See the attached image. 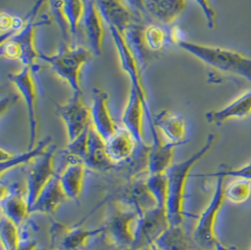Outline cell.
I'll list each match as a JSON object with an SVG mask.
<instances>
[{
    "label": "cell",
    "instance_id": "obj_1",
    "mask_svg": "<svg viewBox=\"0 0 251 250\" xmlns=\"http://www.w3.org/2000/svg\"><path fill=\"white\" fill-rule=\"evenodd\" d=\"M218 136L210 134L206 138L203 146L192 154L189 158L173 164L167 171L169 192L166 211L171 226L183 225L186 216V198L188 182L196 165L205 157L217 143Z\"/></svg>",
    "mask_w": 251,
    "mask_h": 250
},
{
    "label": "cell",
    "instance_id": "obj_2",
    "mask_svg": "<svg viewBox=\"0 0 251 250\" xmlns=\"http://www.w3.org/2000/svg\"><path fill=\"white\" fill-rule=\"evenodd\" d=\"M142 213L135 205L120 200L109 202L107 216L103 222V233L106 242L123 250L133 249Z\"/></svg>",
    "mask_w": 251,
    "mask_h": 250
},
{
    "label": "cell",
    "instance_id": "obj_3",
    "mask_svg": "<svg viewBox=\"0 0 251 250\" xmlns=\"http://www.w3.org/2000/svg\"><path fill=\"white\" fill-rule=\"evenodd\" d=\"M178 46L207 66L220 73L237 75L251 83V57L223 47L183 41Z\"/></svg>",
    "mask_w": 251,
    "mask_h": 250
},
{
    "label": "cell",
    "instance_id": "obj_4",
    "mask_svg": "<svg viewBox=\"0 0 251 250\" xmlns=\"http://www.w3.org/2000/svg\"><path fill=\"white\" fill-rule=\"evenodd\" d=\"M44 4H46V0H38L26 15L23 29L1 43V57L8 60H18L23 66L39 69L37 60L40 59L41 52L36 47V30L39 25L46 22L45 18H38Z\"/></svg>",
    "mask_w": 251,
    "mask_h": 250
},
{
    "label": "cell",
    "instance_id": "obj_5",
    "mask_svg": "<svg viewBox=\"0 0 251 250\" xmlns=\"http://www.w3.org/2000/svg\"><path fill=\"white\" fill-rule=\"evenodd\" d=\"M207 177L216 178L214 194L205 209L198 218L193 232L195 243L203 250H240L224 245L217 235V222L225 204L226 177L215 173L204 174Z\"/></svg>",
    "mask_w": 251,
    "mask_h": 250
},
{
    "label": "cell",
    "instance_id": "obj_6",
    "mask_svg": "<svg viewBox=\"0 0 251 250\" xmlns=\"http://www.w3.org/2000/svg\"><path fill=\"white\" fill-rule=\"evenodd\" d=\"M92 52L84 46L65 45L56 54L40 53V59L46 62L60 79L65 81L73 92L81 91V72L92 59Z\"/></svg>",
    "mask_w": 251,
    "mask_h": 250
},
{
    "label": "cell",
    "instance_id": "obj_7",
    "mask_svg": "<svg viewBox=\"0 0 251 250\" xmlns=\"http://www.w3.org/2000/svg\"><path fill=\"white\" fill-rule=\"evenodd\" d=\"M39 69L30 68L24 66L20 71L11 74L9 79L15 86L20 96L23 98L28 121L29 138L27 150H31L37 145V137L39 133V120H38V83L37 74Z\"/></svg>",
    "mask_w": 251,
    "mask_h": 250
},
{
    "label": "cell",
    "instance_id": "obj_8",
    "mask_svg": "<svg viewBox=\"0 0 251 250\" xmlns=\"http://www.w3.org/2000/svg\"><path fill=\"white\" fill-rule=\"evenodd\" d=\"M83 220L75 225H66L60 222H52L50 227V244L54 250H85L92 239L103 233V227L87 228Z\"/></svg>",
    "mask_w": 251,
    "mask_h": 250
},
{
    "label": "cell",
    "instance_id": "obj_9",
    "mask_svg": "<svg viewBox=\"0 0 251 250\" xmlns=\"http://www.w3.org/2000/svg\"><path fill=\"white\" fill-rule=\"evenodd\" d=\"M57 113L65 125L68 142L75 140L91 127V109L83 101L82 92H73L63 104H57Z\"/></svg>",
    "mask_w": 251,
    "mask_h": 250
},
{
    "label": "cell",
    "instance_id": "obj_10",
    "mask_svg": "<svg viewBox=\"0 0 251 250\" xmlns=\"http://www.w3.org/2000/svg\"><path fill=\"white\" fill-rule=\"evenodd\" d=\"M56 150L57 147L51 144L43 155L30 164L25 179V195L29 208H31L46 184L57 174L54 165Z\"/></svg>",
    "mask_w": 251,
    "mask_h": 250
},
{
    "label": "cell",
    "instance_id": "obj_11",
    "mask_svg": "<svg viewBox=\"0 0 251 250\" xmlns=\"http://www.w3.org/2000/svg\"><path fill=\"white\" fill-rule=\"evenodd\" d=\"M171 227L165 208L154 207L142 214L137 239L131 250L154 246L164 232Z\"/></svg>",
    "mask_w": 251,
    "mask_h": 250
},
{
    "label": "cell",
    "instance_id": "obj_12",
    "mask_svg": "<svg viewBox=\"0 0 251 250\" xmlns=\"http://www.w3.org/2000/svg\"><path fill=\"white\" fill-rule=\"evenodd\" d=\"M144 120H146L149 127L154 125L150 104L144 102L138 92L131 87L128 101L122 115V124L133 134L139 143H145L143 138Z\"/></svg>",
    "mask_w": 251,
    "mask_h": 250
},
{
    "label": "cell",
    "instance_id": "obj_13",
    "mask_svg": "<svg viewBox=\"0 0 251 250\" xmlns=\"http://www.w3.org/2000/svg\"><path fill=\"white\" fill-rule=\"evenodd\" d=\"M84 3L79 31L84 36L92 54L100 56L103 52L104 21L95 0H84Z\"/></svg>",
    "mask_w": 251,
    "mask_h": 250
},
{
    "label": "cell",
    "instance_id": "obj_14",
    "mask_svg": "<svg viewBox=\"0 0 251 250\" xmlns=\"http://www.w3.org/2000/svg\"><path fill=\"white\" fill-rule=\"evenodd\" d=\"M107 28L109 29L112 40L114 42V46L119 56L121 66L127 74L130 79L131 87H133L138 92V94L140 95L141 99L144 102L149 103L147 92L142 80L143 72L139 67L137 59L131 52L129 46H127L124 35L114 27H107Z\"/></svg>",
    "mask_w": 251,
    "mask_h": 250
},
{
    "label": "cell",
    "instance_id": "obj_15",
    "mask_svg": "<svg viewBox=\"0 0 251 250\" xmlns=\"http://www.w3.org/2000/svg\"><path fill=\"white\" fill-rule=\"evenodd\" d=\"M97 8L107 27H114L124 34L141 17L128 6L126 0H95Z\"/></svg>",
    "mask_w": 251,
    "mask_h": 250
},
{
    "label": "cell",
    "instance_id": "obj_16",
    "mask_svg": "<svg viewBox=\"0 0 251 250\" xmlns=\"http://www.w3.org/2000/svg\"><path fill=\"white\" fill-rule=\"evenodd\" d=\"M1 212L17 226H22L30 215V208L26 199V195L22 193L21 189L15 184L1 185Z\"/></svg>",
    "mask_w": 251,
    "mask_h": 250
},
{
    "label": "cell",
    "instance_id": "obj_17",
    "mask_svg": "<svg viewBox=\"0 0 251 250\" xmlns=\"http://www.w3.org/2000/svg\"><path fill=\"white\" fill-rule=\"evenodd\" d=\"M90 109L92 128L106 141L119 127L110 112L107 93L100 89H93Z\"/></svg>",
    "mask_w": 251,
    "mask_h": 250
},
{
    "label": "cell",
    "instance_id": "obj_18",
    "mask_svg": "<svg viewBox=\"0 0 251 250\" xmlns=\"http://www.w3.org/2000/svg\"><path fill=\"white\" fill-rule=\"evenodd\" d=\"M139 143L125 126H119L114 134L105 141L106 153L116 167L127 163L135 154Z\"/></svg>",
    "mask_w": 251,
    "mask_h": 250
},
{
    "label": "cell",
    "instance_id": "obj_19",
    "mask_svg": "<svg viewBox=\"0 0 251 250\" xmlns=\"http://www.w3.org/2000/svg\"><path fill=\"white\" fill-rule=\"evenodd\" d=\"M153 124L167 142L176 146L187 142L186 123L181 114L164 109L153 117Z\"/></svg>",
    "mask_w": 251,
    "mask_h": 250
},
{
    "label": "cell",
    "instance_id": "obj_20",
    "mask_svg": "<svg viewBox=\"0 0 251 250\" xmlns=\"http://www.w3.org/2000/svg\"><path fill=\"white\" fill-rule=\"evenodd\" d=\"M150 133L151 143L149 149V174L166 173L174 164V151L177 146L163 140L157 129Z\"/></svg>",
    "mask_w": 251,
    "mask_h": 250
},
{
    "label": "cell",
    "instance_id": "obj_21",
    "mask_svg": "<svg viewBox=\"0 0 251 250\" xmlns=\"http://www.w3.org/2000/svg\"><path fill=\"white\" fill-rule=\"evenodd\" d=\"M65 154L68 163L63 171L58 173L59 181L68 200H76L83 192L84 182L89 169L83 161L68 155L67 153Z\"/></svg>",
    "mask_w": 251,
    "mask_h": 250
},
{
    "label": "cell",
    "instance_id": "obj_22",
    "mask_svg": "<svg viewBox=\"0 0 251 250\" xmlns=\"http://www.w3.org/2000/svg\"><path fill=\"white\" fill-rule=\"evenodd\" d=\"M146 15L155 23L171 26L186 9V0H142Z\"/></svg>",
    "mask_w": 251,
    "mask_h": 250
},
{
    "label": "cell",
    "instance_id": "obj_23",
    "mask_svg": "<svg viewBox=\"0 0 251 250\" xmlns=\"http://www.w3.org/2000/svg\"><path fill=\"white\" fill-rule=\"evenodd\" d=\"M67 200L57 173L35 200L30 208V214H53Z\"/></svg>",
    "mask_w": 251,
    "mask_h": 250
},
{
    "label": "cell",
    "instance_id": "obj_24",
    "mask_svg": "<svg viewBox=\"0 0 251 250\" xmlns=\"http://www.w3.org/2000/svg\"><path fill=\"white\" fill-rule=\"evenodd\" d=\"M250 115H251V91H248L224 107L207 112L205 120L208 124L220 125L230 120L247 118Z\"/></svg>",
    "mask_w": 251,
    "mask_h": 250
},
{
    "label": "cell",
    "instance_id": "obj_25",
    "mask_svg": "<svg viewBox=\"0 0 251 250\" xmlns=\"http://www.w3.org/2000/svg\"><path fill=\"white\" fill-rule=\"evenodd\" d=\"M51 145V138L49 137L39 141L34 148L26 150L25 152H12L8 150L1 148V176L8 171H12L20 166L32 164L35 160L43 155Z\"/></svg>",
    "mask_w": 251,
    "mask_h": 250
},
{
    "label": "cell",
    "instance_id": "obj_26",
    "mask_svg": "<svg viewBox=\"0 0 251 250\" xmlns=\"http://www.w3.org/2000/svg\"><path fill=\"white\" fill-rule=\"evenodd\" d=\"M85 165L89 170L108 171L116 168V165L108 157L105 150V141L91 126L89 131L88 152Z\"/></svg>",
    "mask_w": 251,
    "mask_h": 250
},
{
    "label": "cell",
    "instance_id": "obj_27",
    "mask_svg": "<svg viewBox=\"0 0 251 250\" xmlns=\"http://www.w3.org/2000/svg\"><path fill=\"white\" fill-rule=\"evenodd\" d=\"M84 0H61L59 13L65 27L73 38L79 37V25L84 12Z\"/></svg>",
    "mask_w": 251,
    "mask_h": 250
},
{
    "label": "cell",
    "instance_id": "obj_28",
    "mask_svg": "<svg viewBox=\"0 0 251 250\" xmlns=\"http://www.w3.org/2000/svg\"><path fill=\"white\" fill-rule=\"evenodd\" d=\"M143 39L149 52H162L172 44L170 26L158 23L150 24L144 26Z\"/></svg>",
    "mask_w": 251,
    "mask_h": 250
},
{
    "label": "cell",
    "instance_id": "obj_29",
    "mask_svg": "<svg viewBox=\"0 0 251 250\" xmlns=\"http://www.w3.org/2000/svg\"><path fill=\"white\" fill-rule=\"evenodd\" d=\"M155 246L159 250H191V244L183 225L171 226L157 240Z\"/></svg>",
    "mask_w": 251,
    "mask_h": 250
},
{
    "label": "cell",
    "instance_id": "obj_30",
    "mask_svg": "<svg viewBox=\"0 0 251 250\" xmlns=\"http://www.w3.org/2000/svg\"><path fill=\"white\" fill-rule=\"evenodd\" d=\"M150 193L153 197L156 205L166 209L169 192V182L166 173L149 174L145 180Z\"/></svg>",
    "mask_w": 251,
    "mask_h": 250
},
{
    "label": "cell",
    "instance_id": "obj_31",
    "mask_svg": "<svg viewBox=\"0 0 251 250\" xmlns=\"http://www.w3.org/2000/svg\"><path fill=\"white\" fill-rule=\"evenodd\" d=\"M0 237L3 250H15L18 249L23 239L19 226L4 216H1Z\"/></svg>",
    "mask_w": 251,
    "mask_h": 250
},
{
    "label": "cell",
    "instance_id": "obj_32",
    "mask_svg": "<svg viewBox=\"0 0 251 250\" xmlns=\"http://www.w3.org/2000/svg\"><path fill=\"white\" fill-rule=\"evenodd\" d=\"M226 200L234 204H243L251 197V182L244 179H235L225 185Z\"/></svg>",
    "mask_w": 251,
    "mask_h": 250
},
{
    "label": "cell",
    "instance_id": "obj_33",
    "mask_svg": "<svg viewBox=\"0 0 251 250\" xmlns=\"http://www.w3.org/2000/svg\"><path fill=\"white\" fill-rule=\"evenodd\" d=\"M26 23V17H20L17 15H12L8 12H2L0 14V29L1 43L11 38L13 35L22 30Z\"/></svg>",
    "mask_w": 251,
    "mask_h": 250
},
{
    "label": "cell",
    "instance_id": "obj_34",
    "mask_svg": "<svg viewBox=\"0 0 251 250\" xmlns=\"http://www.w3.org/2000/svg\"><path fill=\"white\" fill-rule=\"evenodd\" d=\"M204 15L207 26L214 29L217 25V12L211 3V0H195Z\"/></svg>",
    "mask_w": 251,
    "mask_h": 250
},
{
    "label": "cell",
    "instance_id": "obj_35",
    "mask_svg": "<svg viewBox=\"0 0 251 250\" xmlns=\"http://www.w3.org/2000/svg\"><path fill=\"white\" fill-rule=\"evenodd\" d=\"M61 0H46V4L49 8V11L51 12V15L53 17V19L55 20V22L57 24L60 33L62 35V38L66 41L69 42L70 39V33H69L67 28L65 27L64 24L62 22L60 13H59V5H60Z\"/></svg>",
    "mask_w": 251,
    "mask_h": 250
},
{
    "label": "cell",
    "instance_id": "obj_36",
    "mask_svg": "<svg viewBox=\"0 0 251 250\" xmlns=\"http://www.w3.org/2000/svg\"><path fill=\"white\" fill-rule=\"evenodd\" d=\"M214 173L222 175L226 178L231 177L234 179H244L251 182V162L243 167H240L238 169H231V170L223 169L221 171H218Z\"/></svg>",
    "mask_w": 251,
    "mask_h": 250
},
{
    "label": "cell",
    "instance_id": "obj_37",
    "mask_svg": "<svg viewBox=\"0 0 251 250\" xmlns=\"http://www.w3.org/2000/svg\"><path fill=\"white\" fill-rule=\"evenodd\" d=\"M126 2L128 4V6L133 10V12H135L139 17L146 15L144 12L143 5H142V0H126Z\"/></svg>",
    "mask_w": 251,
    "mask_h": 250
},
{
    "label": "cell",
    "instance_id": "obj_38",
    "mask_svg": "<svg viewBox=\"0 0 251 250\" xmlns=\"http://www.w3.org/2000/svg\"><path fill=\"white\" fill-rule=\"evenodd\" d=\"M15 250H38V244L32 239H22L20 246Z\"/></svg>",
    "mask_w": 251,
    "mask_h": 250
},
{
    "label": "cell",
    "instance_id": "obj_39",
    "mask_svg": "<svg viewBox=\"0 0 251 250\" xmlns=\"http://www.w3.org/2000/svg\"><path fill=\"white\" fill-rule=\"evenodd\" d=\"M99 238H100V240H99V241H100V244L97 246V248H96V250H123V249H120V248H118V247H115L113 245H111L110 243L106 242V241L102 237V235H100Z\"/></svg>",
    "mask_w": 251,
    "mask_h": 250
},
{
    "label": "cell",
    "instance_id": "obj_40",
    "mask_svg": "<svg viewBox=\"0 0 251 250\" xmlns=\"http://www.w3.org/2000/svg\"><path fill=\"white\" fill-rule=\"evenodd\" d=\"M159 250V249L154 245L151 247H148V248H142V249H137V250Z\"/></svg>",
    "mask_w": 251,
    "mask_h": 250
},
{
    "label": "cell",
    "instance_id": "obj_41",
    "mask_svg": "<svg viewBox=\"0 0 251 250\" xmlns=\"http://www.w3.org/2000/svg\"></svg>",
    "mask_w": 251,
    "mask_h": 250
}]
</instances>
